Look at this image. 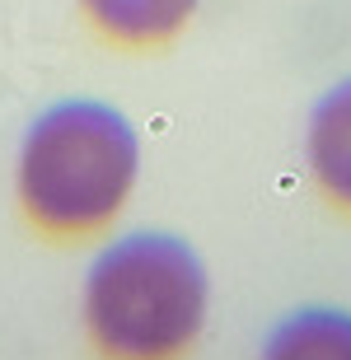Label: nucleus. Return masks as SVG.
<instances>
[{"label": "nucleus", "instance_id": "20e7f679", "mask_svg": "<svg viewBox=\"0 0 351 360\" xmlns=\"http://www.w3.org/2000/svg\"><path fill=\"white\" fill-rule=\"evenodd\" d=\"M80 10L108 42L146 52V47L174 42L188 28L197 0H80Z\"/></svg>", "mask_w": 351, "mask_h": 360}, {"label": "nucleus", "instance_id": "39448f33", "mask_svg": "<svg viewBox=\"0 0 351 360\" xmlns=\"http://www.w3.org/2000/svg\"><path fill=\"white\" fill-rule=\"evenodd\" d=\"M257 360H351V309L300 304L272 323Z\"/></svg>", "mask_w": 351, "mask_h": 360}, {"label": "nucleus", "instance_id": "f03ea898", "mask_svg": "<svg viewBox=\"0 0 351 360\" xmlns=\"http://www.w3.org/2000/svg\"><path fill=\"white\" fill-rule=\"evenodd\" d=\"M206 323L211 271L174 229L108 239L84 267L80 328L94 360H192Z\"/></svg>", "mask_w": 351, "mask_h": 360}, {"label": "nucleus", "instance_id": "f257e3e1", "mask_svg": "<svg viewBox=\"0 0 351 360\" xmlns=\"http://www.w3.org/2000/svg\"><path fill=\"white\" fill-rule=\"evenodd\" d=\"M141 183V136L103 98H61L33 117L14 160V201L42 243L103 239Z\"/></svg>", "mask_w": 351, "mask_h": 360}, {"label": "nucleus", "instance_id": "7ed1b4c3", "mask_svg": "<svg viewBox=\"0 0 351 360\" xmlns=\"http://www.w3.org/2000/svg\"><path fill=\"white\" fill-rule=\"evenodd\" d=\"M305 164L324 206L351 220V75L319 94L305 127Z\"/></svg>", "mask_w": 351, "mask_h": 360}]
</instances>
